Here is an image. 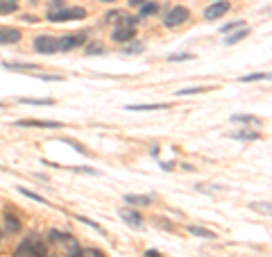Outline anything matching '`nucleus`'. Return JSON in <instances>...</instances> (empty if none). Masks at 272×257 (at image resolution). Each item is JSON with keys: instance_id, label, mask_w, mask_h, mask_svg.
<instances>
[{"instance_id": "nucleus-6", "label": "nucleus", "mask_w": 272, "mask_h": 257, "mask_svg": "<svg viewBox=\"0 0 272 257\" xmlns=\"http://www.w3.org/2000/svg\"><path fill=\"white\" fill-rule=\"evenodd\" d=\"M16 128H39V130H59L63 128V123L59 121H43V119H21L16 121Z\"/></svg>"}, {"instance_id": "nucleus-1", "label": "nucleus", "mask_w": 272, "mask_h": 257, "mask_svg": "<svg viewBox=\"0 0 272 257\" xmlns=\"http://www.w3.org/2000/svg\"><path fill=\"white\" fill-rule=\"evenodd\" d=\"M43 255H48L45 241L41 239V234H36V232L27 234L21 241V246L14 250V257H43Z\"/></svg>"}, {"instance_id": "nucleus-12", "label": "nucleus", "mask_w": 272, "mask_h": 257, "mask_svg": "<svg viewBox=\"0 0 272 257\" xmlns=\"http://www.w3.org/2000/svg\"><path fill=\"white\" fill-rule=\"evenodd\" d=\"M21 228H23V223L18 221V216L5 212V230H7L9 234H16V232H21Z\"/></svg>"}, {"instance_id": "nucleus-34", "label": "nucleus", "mask_w": 272, "mask_h": 257, "mask_svg": "<svg viewBox=\"0 0 272 257\" xmlns=\"http://www.w3.org/2000/svg\"><path fill=\"white\" fill-rule=\"evenodd\" d=\"M73 171H77V173H91V175H95L98 171L95 169H89V166H82V169H73Z\"/></svg>"}, {"instance_id": "nucleus-17", "label": "nucleus", "mask_w": 272, "mask_h": 257, "mask_svg": "<svg viewBox=\"0 0 272 257\" xmlns=\"http://www.w3.org/2000/svg\"><path fill=\"white\" fill-rule=\"evenodd\" d=\"M18 102L21 105H34V107H45V105H54L52 98H18Z\"/></svg>"}, {"instance_id": "nucleus-40", "label": "nucleus", "mask_w": 272, "mask_h": 257, "mask_svg": "<svg viewBox=\"0 0 272 257\" xmlns=\"http://www.w3.org/2000/svg\"><path fill=\"white\" fill-rule=\"evenodd\" d=\"M150 155L157 157V155H159V146H152V148H150Z\"/></svg>"}, {"instance_id": "nucleus-8", "label": "nucleus", "mask_w": 272, "mask_h": 257, "mask_svg": "<svg viewBox=\"0 0 272 257\" xmlns=\"http://www.w3.org/2000/svg\"><path fill=\"white\" fill-rule=\"evenodd\" d=\"M50 241H57L61 243L66 250H75V248H80V241H77L73 234L68 232H59V230H50Z\"/></svg>"}, {"instance_id": "nucleus-33", "label": "nucleus", "mask_w": 272, "mask_h": 257, "mask_svg": "<svg viewBox=\"0 0 272 257\" xmlns=\"http://www.w3.org/2000/svg\"><path fill=\"white\" fill-rule=\"evenodd\" d=\"M68 257H86L82 248H75V250H68Z\"/></svg>"}, {"instance_id": "nucleus-3", "label": "nucleus", "mask_w": 272, "mask_h": 257, "mask_svg": "<svg viewBox=\"0 0 272 257\" xmlns=\"http://www.w3.org/2000/svg\"><path fill=\"white\" fill-rule=\"evenodd\" d=\"M86 16L84 7H61V10L48 12V21L50 23H63V21H80Z\"/></svg>"}, {"instance_id": "nucleus-5", "label": "nucleus", "mask_w": 272, "mask_h": 257, "mask_svg": "<svg viewBox=\"0 0 272 257\" xmlns=\"http://www.w3.org/2000/svg\"><path fill=\"white\" fill-rule=\"evenodd\" d=\"M34 50L39 53V55H54V53L59 50L57 48V37H50V34H39V37H34Z\"/></svg>"}, {"instance_id": "nucleus-2", "label": "nucleus", "mask_w": 272, "mask_h": 257, "mask_svg": "<svg viewBox=\"0 0 272 257\" xmlns=\"http://www.w3.org/2000/svg\"><path fill=\"white\" fill-rule=\"evenodd\" d=\"M136 23H139V19H134V16H118V25L113 28L111 39L116 43L131 41L136 37Z\"/></svg>"}, {"instance_id": "nucleus-30", "label": "nucleus", "mask_w": 272, "mask_h": 257, "mask_svg": "<svg viewBox=\"0 0 272 257\" xmlns=\"http://www.w3.org/2000/svg\"><path fill=\"white\" fill-rule=\"evenodd\" d=\"M254 210H258V212H265V214H270V202H263V205H261V202H254Z\"/></svg>"}, {"instance_id": "nucleus-42", "label": "nucleus", "mask_w": 272, "mask_h": 257, "mask_svg": "<svg viewBox=\"0 0 272 257\" xmlns=\"http://www.w3.org/2000/svg\"><path fill=\"white\" fill-rule=\"evenodd\" d=\"M5 3H16V5H18V0H5Z\"/></svg>"}, {"instance_id": "nucleus-41", "label": "nucleus", "mask_w": 272, "mask_h": 257, "mask_svg": "<svg viewBox=\"0 0 272 257\" xmlns=\"http://www.w3.org/2000/svg\"><path fill=\"white\" fill-rule=\"evenodd\" d=\"M100 3H116V0H100Z\"/></svg>"}, {"instance_id": "nucleus-38", "label": "nucleus", "mask_w": 272, "mask_h": 257, "mask_svg": "<svg viewBox=\"0 0 272 257\" xmlns=\"http://www.w3.org/2000/svg\"><path fill=\"white\" fill-rule=\"evenodd\" d=\"M145 257H161V255H159V250H152V248H150V250L145 252Z\"/></svg>"}, {"instance_id": "nucleus-39", "label": "nucleus", "mask_w": 272, "mask_h": 257, "mask_svg": "<svg viewBox=\"0 0 272 257\" xmlns=\"http://www.w3.org/2000/svg\"><path fill=\"white\" fill-rule=\"evenodd\" d=\"M23 21H25V23H36V19H34V16H23Z\"/></svg>"}, {"instance_id": "nucleus-14", "label": "nucleus", "mask_w": 272, "mask_h": 257, "mask_svg": "<svg viewBox=\"0 0 272 257\" xmlns=\"http://www.w3.org/2000/svg\"><path fill=\"white\" fill-rule=\"evenodd\" d=\"M166 102H154V105H125L127 112H157V110H166Z\"/></svg>"}, {"instance_id": "nucleus-22", "label": "nucleus", "mask_w": 272, "mask_h": 257, "mask_svg": "<svg viewBox=\"0 0 272 257\" xmlns=\"http://www.w3.org/2000/svg\"><path fill=\"white\" fill-rule=\"evenodd\" d=\"M256 80H270V73H267V71H263V73L243 75V78H238V82H256Z\"/></svg>"}, {"instance_id": "nucleus-21", "label": "nucleus", "mask_w": 272, "mask_h": 257, "mask_svg": "<svg viewBox=\"0 0 272 257\" xmlns=\"http://www.w3.org/2000/svg\"><path fill=\"white\" fill-rule=\"evenodd\" d=\"M157 3H143L141 5V12H139V19H145V16H150V14H157Z\"/></svg>"}, {"instance_id": "nucleus-28", "label": "nucleus", "mask_w": 272, "mask_h": 257, "mask_svg": "<svg viewBox=\"0 0 272 257\" xmlns=\"http://www.w3.org/2000/svg\"><path fill=\"white\" fill-rule=\"evenodd\" d=\"M98 53H104L102 43H91V46L86 48V55H98Z\"/></svg>"}, {"instance_id": "nucleus-10", "label": "nucleus", "mask_w": 272, "mask_h": 257, "mask_svg": "<svg viewBox=\"0 0 272 257\" xmlns=\"http://www.w3.org/2000/svg\"><path fill=\"white\" fill-rule=\"evenodd\" d=\"M23 39V32L16 28H0V46H9V43H18Z\"/></svg>"}, {"instance_id": "nucleus-43", "label": "nucleus", "mask_w": 272, "mask_h": 257, "mask_svg": "<svg viewBox=\"0 0 272 257\" xmlns=\"http://www.w3.org/2000/svg\"><path fill=\"white\" fill-rule=\"evenodd\" d=\"M0 241H3V230H0Z\"/></svg>"}, {"instance_id": "nucleus-37", "label": "nucleus", "mask_w": 272, "mask_h": 257, "mask_svg": "<svg viewBox=\"0 0 272 257\" xmlns=\"http://www.w3.org/2000/svg\"><path fill=\"white\" fill-rule=\"evenodd\" d=\"M172 166H175V164H172V162H161V169H163V171H170Z\"/></svg>"}, {"instance_id": "nucleus-23", "label": "nucleus", "mask_w": 272, "mask_h": 257, "mask_svg": "<svg viewBox=\"0 0 272 257\" xmlns=\"http://www.w3.org/2000/svg\"><path fill=\"white\" fill-rule=\"evenodd\" d=\"M209 91L207 87H186V89H179V91H175L177 96H197V93H204Z\"/></svg>"}, {"instance_id": "nucleus-19", "label": "nucleus", "mask_w": 272, "mask_h": 257, "mask_svg": "<svg viewBox=\"0 0 272 257\" xmlns=\"http://www.w3.org/2000/svg\"><path fill=\"white\" fill-rule=\"evenodd\" d=\"M188 234L202 237V239H216V232H211V230H207V228H199V225H188Z\"/></svg>"}, {"instance_id": "nucleus-7", "label": "nucleus", "mask_w": 272, "mask_h": 257, "mask_svg": "<svg viewBox=\"0 0 272 257\" xmlns=\"http://www.w3.org/2000/svg\"><path fill=\"white\" fill-rule=\"evenodd\" d=\"M84 41H86L84 32H71V34H63L61 39H57V48L59 50H73V48L82 46Z\"/></svg>"}, {"instance_id": "nucleus-20", "label": "nucleus", "mask_w": 272, "mask_h": 257, "mask_svg": "<svg viewBox=\"0 0 272 257\" xmlns=\"http://www.w3.org/2000/svg\"><path fill=\"white\" fill-rule=\"evenodd\" d=\"M249 34V30L247 28H243V30H238V32H234V34H229V37L225 39V43L227 46H234V43H238V41H243L245 37Z\"/></svg>"}, {"instance_id": "nucleus-36", "label": "nucleus", "mask_w": 272, "mask_h": 257, "mask_svg": "<svg viewBox=\"0 0 272 257\" xmlns=\"http://www.w3.org/2000/svg\"><path fill=\"white\" fill-rule=\"evenodd\" d=\"M127 3H129V7H141L145 0H127Z\"/></svg>"}, {"instance_id": "nucleus-29", "label": "nucleus", "mask_w": 272, "mask_h": 257, "mask_svg": "<svg viewBox=\"0 0 272 257\" xmlns=\"http://www.w3.org/2000/svg\"><path fill=\"white\" fill-rule=\"evenodd\" d=\"M39 80H45V82H61V75H36Z\"/></svg>"}, {"instance_id": "nucleus-4", "label": "nucleus", "mask_w": 272, "mask_h": 257, "mask_svg": "<svg viewBox=\"0 0 272 257\" xmlns=\"http://www.w3.org/2000/svg\"><path fill=\"white\" fill-rule=\"evenodd\" d=\"M190 19V12H188V7H172L170 12H168V16L163 19V25H166L168 30H172V28H179V25H184L186 21Z\"/></svg>"}, {"instance_id": "nucleus-44", "label": "nucleus", "mask_w": 272, "mask_h": 257, "mask_svg": "<svg viewBox=\"0 0 272 257\" xmlns=\"http://www.w3.org/2000/svg\"><path fill=\"white\" fill-rule=\"evenodd\" d=\"M0 107H3V102H0Z\"/></svg>"}, {"instance_id": "nucleus-26", "label": "nucleus", "mask_w": 272, "mask_h": 257, "mask_svg": "<svg viewBox=\"0 0 272 257\" xmlns=\"http://www.w3.org/2000/svg\"><path fill=\"white\" fill-rule=\"evenodd\" d=\"M18 191H21L23 196H27V198H30V200H36V202H45V198H41L39 193L30 191V189H25V187H21V189H18Z\"/></svg>"}, {"instance_id": "nucleus-13", "label": "nucleus", "mask_w": 272, "mask_h": 257, "mask_svg": "<svg viewBox=\"0 0 272 257\" xmlns=\"http://www.w3.org/2000/svg\"><path fill=\"white\" fill-rule=\"evenodd\" d=\"M3 69L7 71H36L39 66L32 62H3Z\"/></svg>"}, {"instance_id": "nucleus-25", "label": "nucleus", "mask_w": 272, "mask_h": 257, "mask_svg": "<svg viewBox=\"0 0 272 257\" xmlns=\"http://www.w3.org/2000/svg\"><path fill=\"white\" fill-rule=\"evenodd\" d=\"M195 60L193 53H179V55H168V62H188Z\"/></svg>"}, {"instance_id": "nucleus-27", "label": "nucleus", "mask_w": 272, "mask_h": 257, "mask_svg": "<svg viewBox=\"0 0 272 257\" xmlns=\"http://www.w3.org/2000/svg\"><path fill=\"white\" fill-rule=\"evenodd\" d=\"M75 219H77V221H80V223L89 225V228H93V230H100V232H104V230H102V228H100V225H98V223H93V221H91V219H86V216H75Z\"/></svg>"}, {"instance_id": "nucleus-15", "label": "nucleus", "mask_w": 272, "mask_h": 257, "mask_svg": "<svg viewBox=\"0 0 272 257\" xmlns=\"http://www.w3.org/2000/svg\"><path fill=\"white\" fill-rule=\"evenodd\" d=\"M231 139H236V141H258V139H261V134L252 132V130H238V132L231 134Z\"/></svg>"}, {"instance_id": "nucleus-16", "label": "nucleus", "mask_w": 272, "mask_h": 257, "mask_svg": "<svg viewBox=\"0 0 272 257\" xmlns=\"http://www.w3.org/2000/svg\"><path fill=\"white\" fill-rule=\"evenodd\" d=\"M120 216H122V221H125L127 225H131V228H141V225H143V221H141V216L136 214V212H131V210L120 212Z\"/></svg>"}, {"instance_id": "nucleus-35", "label": "nucleus", "mask_w": 272, "mask_h": 257, "mask_svg": "<svg viewBox=\"0 0 272 257\" xmlns=\"http://www.w3.org/2000/svg\"><path fill=\"white\" fill-rule=\"evenodd\" d=\"M89 255H91V257H107L102 250H98V248H91V250H89Z\"/></svg>"}, {"instance_id": "nucleus-24", "label": "nucleus", "mask_w": 272, "mask_h": 257, "mask_svg": "<svg viewBox=\"0 0 272 257\" xmlns=\"http://www.w3.org/2000/svg\"><path fill=\"white\" fill-rule=\"evenodd\" d=\"M16 10H18L16 3H5V0H0V14H14Z\"/></svg>"}, {"instance_id": "nucleus-9", "label": "nucleus", "mask_w": 272, "mask_h": 257, "mask_svg": "<svg viewBox=\"0 0 272 257\" xmlns=\"http://www.w3.org/2000/svg\"><path fill=\"white\" fill-rule=\"evenodd\" d=\"M227 12H229V3H227V0H218V3H213V5H209L207 10H204V19L216 21V19H220V16H225Z\"/></svg>"}, {"instance_id": "nucleus-11", "label": "nucleus", "mask_w": 272, "mask_h": 257, "mask_svg": "<svg viewBox=\"0 0 272 257\" xmlns=\"http://www.w3.org/2000/svg\"><path fill=\"white\" fill-rule=\"evenodd\" d=\"M122 200H125L127 205H131V207H145V205L152 202V196H143V193H127Z\"/></svg>"}, {"instance_id": "nucleus-18", "label": "nucleus", "mask_w": 272, "mask_h": 257, "mask_svg": "<svg viewBox=\"0 0 272 257\" xmlns=\"http://www.w3.org/2000/svg\"><path fill=\"white\" fill-rule=\"evenodd\" d=\"M231 121H234V123H245V125H258L261 123V119H258V116H252V114H234Z\"/></svg>"}, {"instance_id": "nucleus-31", "label": "nucleus", "mask_w": 272, "mask_h": 257, "mask_svg": "<svg viewBox=\"0 0 272 257\" xmlns=\"http://www.w3.org/2000/svg\"><path fill=\"white\" fill-rule=\"evenodd\" d=\"M143 43H134V46H129V48H125V53H141L143 50Z\"/></svg>"}, {"instance_id": "nucleus-32", "label": "nucleus", "mask_w": 272, "mask_h": 257, "mask_svg": "<svg viewBox=\"0 0 272 257\" xmlns=\"http://www.w3.org/2000/svg\"><path fill=\"white\" fill-rule=\"evenodd\" d=\"M238 25H240V23H227V25H222V28H220V32L227 34V32H231L234 28H238Z\"/></svg>"}]
</instances>
